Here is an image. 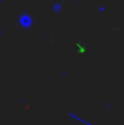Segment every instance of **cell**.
<instances>
[{"mask_svg": "<svg viewBox=\"0 0 124 125\" xmlns=\"http://www.w3.org/2000/svg\"><path fill=\"white\" fill-rule=\"evenodd\" d=\"M2 33H4V31H2V29H0V38L2 37Z\"/></svg>", "mask_w": 124, "mask_h": 125, "instance_id": "cell-6", "label": "cell"}, {"mask_svg": "<svg viewBox=\"0 0 124 125\" xmlns=\"http://www.w3.org/2000/svg\"><path fill=\"white\" fill-rule=\"evenodd\" d=\"M17 24L20 28L23 29H31L34 24V18L32 15H29L28 11H24L23 13H21L17 18Z\"/></svg>", "mask_w": 124, "mask_h": 125, "instance_id": "cell-1", "label": "cell"}, {"mask_svg": "<svg viewBox=\"0 0 124 125\" xmlns=\"http://www.w3.org/2000/svg\"><path fill=\"white\" fill-rule=\"evenodd\" d=\"M97 11H99V13H105L107 11V9H106V6H99Z\"/></svg>", "mask_w": 124, "mask_h": 125, "instance_id": "cell-5", "label": "cell"}, {"mask_svg": "<svg viewBox=\"0 0 124 125\" xmlns=\"http://www.w3.org/2000/svg\"><path fill=\"white\" fill-rule=\"evenodd\" d=\"M62 10H63V6H62V4H61L60 1H55V2L52 4V11H54L55 13H61Z\"/></svg>", "mask_w": 124, "mask_h": 125, "instance_id": "cell-3", "label": "cell"}, {"mask_svg": "<svg viewBox=\"0 0 124 125\" xmlns=\"http://www.w3.org/2000/svg\"><path fill=\"white\" fill-rule=\"evenodd\" d=\"M2 1H4V0H0V4H1V2H2Z\"/></svg>", "mask_w": 124, "mask_h": 125, "instance_id": "cell-8", "label": "cell"}, {"mask_svg": "<svg viewBox=\"0 0 124 125\" xmlns=\"http://www.w3.org/2000/svg\"><path fill=\"white\" fill-rule=\"evenodd\" d=\"M105 109H106L107 112H111V111L113 109V106H112L110 102H106V103H105Z\"/></svg>", "mask_w": 124, "mask_h": 125, "instance_id": "cell-4", "label": "cell"}, {"mask_svg": "<svg viewBox=\"0 0 124 125\" xmlns=\"http://www.w3.org/2000/svg\"><path fill=\"white\" fill-rule=\"evenodd\" d=\"M77 1H78V0H72V2H77Z\"/></svg>", "mask_w": 124, "mask_h": 125, "instance_id": "cell-7", "label": "cell"}, {"mask_svg": "<svg viewBox=\"0 0 124 125\" xmlns=\"http://www.w3.org/2000/svg\"><path fill=\"white\" fill-rule=\"evenodd\" d=\"M68 117H71V118H73V119L80 122V123H83L84 125H95V124H92V123H90V122H88V120H85V119H83V118H80V117H78V115H76L73 112L68 113Z\"/></svg>", "mask_w": 124, "mask_h": 125, "instance_id": "cell-2", "label": "cell"}]
</instances>
